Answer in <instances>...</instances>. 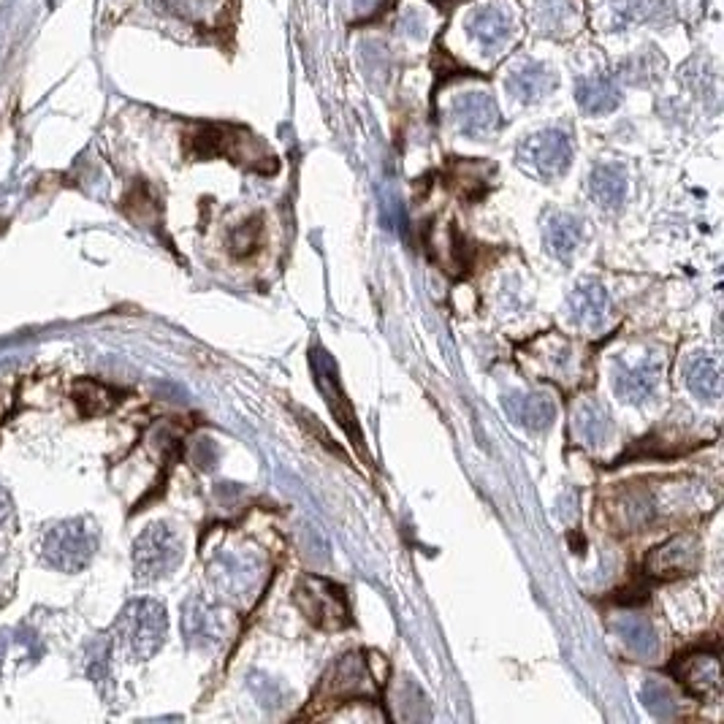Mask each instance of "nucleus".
<instances>
[{
  "label": "nucleus",
  "mask_w": 724,
  "mask_h": 724,
  "mask_svg": "<svg viewBox=\"0 0 724 724\" xmlns=\"http://www.w3.org/2000/svg\"><path fill=\"white\" fill-rule=\"evenodd\" d=\"M673 673L684 684L689 695L714 697L722 689V673H719V654L716 651H692L687 657H678Z\"/></svg>",
  "instance_id": "ddd939ff"
},
{
  "label": "nucleus",
  "mask_w": 724,
  "mask_h": 724,
  "mask_svg": "<svg viewBox=\"0 0 724 724\" xmlns=\"http://www.w3.org/2000/svg\"><path fill=\"white\" fill-rule=\"evenodd\" d=\"M611 630L621 638V643L630 649V654H635L643 662H651L657 659L659 654V635L654 630L646 616H638V613H627V616H616L611 621Z\"/></svg>",
  "instance_id": "a211bd4d"
},
{
  "label": "nucleus",
  "mask_w": 724,
  "mask_h": 724,
  "mask_svg": "<svg viewBox=\"0 0 724 724\" xmlns=\"http://www.w3.org/2000/svg\"><path fill=\"white\" fill-rule=\"evenodd\" d=\"M573 426L575 437H578L583 445H605L608 437L613 434L611 413H608L605 405H600L597 399H583L581 405L575 407Z\"/></svg>",
  "instance_id": "412c9836"
},
{
  "label": "nucleus",
  "mask_w": 724,
  "mask_h": 724,
  "mask_svg": "<svg viewBox=\"0 0 724 724\" xmlns=\"http://www.w3.org/2000/svg\"><path fill=\"white\" fill-rule=\"evenodd\" d=\"M505 85H508L510 93L516 95L521 104H535V101L546 98V95L554 90L556 74L548 71L546 66H540V63H524V66L510 71Z\"/></svg>",
  "instance_id": "6ab92c4d"
},
{
  "label": "nucleus",
  "mask_w": 724,
  "mask_h": 724,
  "mask_svg": "<svg viewBox=\"0 0 724 724\" xmlns=\"http://www.w3.org/2000/svg\"><path fill=\"white\" fill-rule=\"evenodd\" d=\"M296 605L320 630H342V627L350 624V608L345 592L339 589L337 583L318 578V575L304 578L296 586Z\"/></svg>",
  "instance_id": "20e7f679"
},
{
  "label": "nucleus",
  "mask_w": 724,
  "mask_h": 724,
  "mask_svg": "<svg viewBox=\"0 0 724 724\" xmlns=\"http://www.w3.org/2000/svg\"><path fill=\"white\" fill-rule=\"evenodd\" d=\"M451 120L456 131L470 136V139H486L494 136L502 125V114H499L494 98L486 93H464L459 95L451 106Z\"/></svg>",
  "instance_id": "9b49d317"
},
{
  "label": "nucleus",
  "mask_w": 724,
  "mask_h": 724,
  "mask_svg": "<svg viewBox=\"0 0 724 724\" xmlns=\"http://www.w3.org/2000/svg\"><path fill=\"white\" fill-rule=\"evenodd\" d=\"M467 33L483 49H499L510 36V14L499 6H480L467 19Z\"/></svg>",
  "instance_id": "aec40b11"
},
{
  "label": "nucleus",
  "mask_w": 724,
  "mask_h": 724,
  "mask_svg": "<svg viewBox=\"0 0 724 724\" xmlns=\"http://www.w3.org/2000/svg\"><path fill=\"white\" fill-rule=\"evenodd\" d=\"M396 33L413 38V41H421V38H426L424 17H421L415 9H407L405 14L399 17V22H396Z\"/></svg>",
  "instance_id": "2f4dec72"
},
{
  "label": "nucleus",
  "mask_w": 724,
  "mask_h": 724,
  "mask_svg": "<svg viewBox=\"0 0 724 724\" xmlns=\"http://www.w3.org/2000/svg\"><path fill=\"white\" fill-rule=\"evenodd\" d=\"M198 152L201 155H228L236 163H242L247 169L274 171V155L266 150L264 144L255 139L250 131L242 128H209L198 139Z\"/></svg>",
  "instance_id": "423d86ee"
},
{
  "label": "nucleus",
  "mask_w": 724,
  "mask_h": 724,
  "mask_svg": "<svg viewBox=\"0 0 724 724\" xmlns=\"http://www.w3.org/2000/svg\"><path fill=\"white\" fill-rule=\"evenodd\" d=\"M312 372H315L318 388L323 391V396H326V402H329L331 413H334V418L339 421V426L348 432V437H353L356 442H361L358 426H353V421H356L353 407H350V402L345 399V394H342V388H339L337 364L331 361V356L326 353V350H320V348L315 350V356H312Z\"/></svg>",
  "instance_id": "2eb2a0df"
},
{
  "label": "nucleus",
  "mask_w": 724,
  "mask_h": 724,
  "mask_svg": "<svg viewBox=\"0 0 724 724\" xmlns=\"http://www.w3.org/2000/svg\"><path fill=\"white\" fill-rule=\"evenodd\" d=\"M250 689H253L255 700L266 708L283 706L285 697H288V692L280 687V681H272V678L264 676V673H255V676L250 678Z\"/></svg>",
  "instance_id": "c85d7f7f"
},
{
  "label": "nucleus",
  "mask_w": 724,
  "mask_h": 724,
  "mask_svg": "<svg viewBox=\"0 0 724 724\" xmlns=\"http://www.w3.org/2000/svg\"><path fill=\"white\" fill-rule=\"evenodd\" d=\"M640 700H643V706L649 708L657 719H670V716L676 714V700H673V695H670L665 684H659L654 678H649V681L643 684Z\"/></svg>",
  "instance_id": "cd10ccee"
},
{
  "label": "nucleus",
  "mask_w": 724,
  "mask_h": 724,
  "mask_svg": "<svg viewBox=\"0 0 724 724\" xmlns=\"http://www.w3.org/2000/svg\"><path fill=\"white\" fill-rule=\"evenodd\" d=\"M74 396H76V402L82 405V413H87V415H101L114 407L112 391H109L106 386H101V383H93V380L79 383L74 391Z\"/></svg>",
  "instance_id": "bb28decb"
},
{
  "label": "nucleus",
  "mask_w": 724,
  "mask_h": 724,
  "mask_svg": "<svg viewBox=\"0 0 724 724\" xmlns=\"http://www.w3.org/2000/svg\"><path fill=\"white\" fill-rule=\"evenodd\" d=\"M261 236H264V228H261V220H253V223H245V226H239L231 236V247H234V253L245 255V253H253L255 247L261 245Z\"/></svg>",
  "instance_id": "7c9ffc66"
},
{
  "label": "nucleus",
  "mask_w": 724,
  "mask_h": 724,
  "mask_svg": "<svg viewBox=\"0 0 724 724\" xmlns=\"http://www.w3.org/2000/svg\"><path fill=\"white\" fill-rule=\"evenodd\" d=\"M697 562H700V551H697L695 537L678 535L668 540V543L657 546L654 551H649L646 562H643V570L651 578H659V581H673V578H681V575L695 573Z\"/></svg>",
  "instance_id": "f8f14e48"
},
{
  "label": "nucleus",
  "mask_w": 724,
  "mask_h": 724,
  "mask_svg": "<svg viewBox=\"0 0 724 724\" xmlns=\"http://www.w3.org/2000/svg\"><path fill=\"white\" fill-rule=\"evenodd\" d=\"M502 410L513 424L529 432H546L556 418L554 399L543 391H510L502 396Z\"/></svg>",
  "instance_id": "4468645a"
},
{
  "label": "nucleus",
  "mask_w": 724,
  "mask_h": 724,
  "mask_svg": "<svg viewBox=\"0 0 724 724\" xmlns=\"http://www.w3.org/2000/svg\"><path fill=\"white\" fill-rule=\"evenodd\" d=\"M361 60H364V66H367L369 74H380L386 76L388 68H391V55H388V49L380 44V41H364L361 44Z\"/></svg>",
  "instance_id": "c756f323"
},
{
  "label": "nucleus",
  "mask_w": 724,
  "mask_h": 724,
  "mask_svg": "<svg viewBox=\"0 0 724 724\" xmlns=\"http://www.w3.org/2000/svg\"><path fill=\"white\" fill-rule=\"evenodd\" d=\"M11 516V499H9V491L0 486V524Z\"/></svg>",
  "instance_id": "72a5a7b5"
},
{
  "label": "nucleus",
  "mask_w": 724,
  "mask_h": 724,
  "mask_svg": "<svg viewBox=\"0 0 724 724\" xmlns=\"http://www.w3.org/2000/svg\"><path fill=\"white\" fill-rule=\"evenodd\" d=\"M169 632L166 608L155 600H136L117 621V635L131 659H150L158 654Z\"/></svg>",
  "instance_id": "f257e3e1"
},
{
  "label": "nucleus",
  "mask_w": 724,
  "mask_h": 724,
  "mask_svg": "<svg viewBox=\"0 0 724 724\" xmlns=\"http://www.w3.org/2000/svg\"><path fill=\"white\" fill-rule=\"evenodd\" d=\"M377 6H380V0H356V14H375Z\"/></svg>",
  "instance_id": "f704fd0d"
},
{
  "label": "nucleus",
  "mask_w": 724,
  "mask_h": 724,
  "mask_svg": "<svg viewBox=\"0 0 724 724\" xmlns=\"http://www.w3.org/2000/svg\"><path fill=\"white\" fill-rule=\"evenodd\" d=\"M662 375V358L657 353L619 356L613 361V391L627 405H643L654 396Z\"/></svg>",
  "instance_id": "6e6552de"
},
{
  "label": "nucleus",
  "mask_w": 724,
  "mask_h": 724,
  "mask_svg": "<svg viewBox=\"0 0 724 724\" xmlns=\"http://www.w3.org/2000/svg\"><path fill=\"white\" fill-rule=\"evenodd\" d=\"M182 562V540L166 524H152L133 543V570L142 581L166 578Z\"/></svg>",
  "instance_id": "7ed1b4c3"
},
{
  "label": "nucleus",
  "mask_w": 724,
  "mask_h": 724,
  "mask_svg": "<svg viewBox=\"0 0 724 724\" xmlns=\"http://www.w3.org/2000/svg\"><path fill=\"white\" fill-rule=\"evenodd\" d=\"M264 575V562L253 551H223L212 562V581L217 592L231 600H245L258 589Z\"/></svg>",
  "instance_id": "1a4fd4ad"
},
{
  "label": "nucleus",
  "mask_w": 724,
  "mask_h": 724,
  "mask_svg": "<svg viewBox=\"0 0 724 724\" xmlns=\"http://www.w3.org/2000/svg\"><path fill=\"white\" fill-rule=\"evenodd\" d=\"M546 247L548 253L559 258V261H570L581 245L583 239V223L578 217L565 215V212H554L546 220Z\"/></svg>",
  "instance_id": "5701e85b"
},
{
  "label": "nucleus",
  "mask_w": 724,
  "mask_h": 724,
  "mask_svg": "<svg viewBox=\"0 0 724 724\" xmlns=\"http://www.w3.org/2000/svg\"><path fill=\"white\" fill-rule=\"evenodd\" d=\"M687 388L703 402H716L722 396V372L714 358L695 356L687 364Z\"/></svg>",
  "instance_id": "b1692460"
},
{
  "label": "nucleus",
  "mask_w": 724,
  "mask_h": 724,
  "mask_svg": "<svg viewBox=\"0 0 724 724\" xmlns=\"http://www.w3.org/2000/svg\"><path fill=\"white\" fill-rule=\"evenodd\" d=\"M573 19V3L570 0H537L535 22L543 33H559Z\"/></svg>",
  "instance_id": "393cba45"
},
{
  "label": "nucleus",
  "mask_w": 724,
  "mask_h": 724,
  "mask_svg": "<svg viewBox=\"0 0 724 724\" xmlns=\"http://www.w3.org/2000/svg\"><path fill=\"white\" fill-rule=\"evenodd\" d=\"M567 310H570V320L581 329H600L608 312H611V296L594 280H583L575 285V291L570 293L567 301Z\"/></svg>",
  "instance_id": "dca6fc26"
},
{
  "label": "nucleus",
  "mask_w": 724,
  "mask_h": 724,
  "mask_svg": "<svg viewBox=\"0 0 724 724\" xmlns=\"http://www.w3.org/2000/svg\"><path fill=\"white\" fill-rule=\"evenodd\" d=\"M98 548V529L87 518H71L57 524L41 540V554L49 565L66 573H79L90 565Z\"/></svg>",
  "instance_id": "f03ea898"
},
{
  "label": "nucleus",
  "mask_w": 724,
  "mask_h": 724,
  "mask_svg": "<svg viewBox=\"0 0 724 724\" xmlns=\"http://www.w3.org/2000/svg\"><path fill=\"white\" fill-rule=\"evenodd\" d=\"M575 101L586 114H608L621 104V93L608 76H583L575 85Z\"/></svg>",
  "instance_id": "4be33fe9"
},
{
  "label": "nucleus",
  "mask_w": 724,
  "mask_h": 724,
  "mask_svg": "<svg viewBox=\"0 0 724 724\" xmlns=\"http://www.w3.org/2000/svg\"><path fill=\"white\" fill-rule=\"evenodd\" d=\"M573 160V142L565 131H540L518 144V163L540 179L562 177Z\"/></svg>",
  "instance_id": "0eeeda50"
},
{
  "label": "nucleus",
  "mask_w": 724,
  "mask_h": 724,
  "mask_svg": "<svg viewBox=\"0 0 724 724\" xmlns=\"http://www.w3.org/2000/svg\"><path fill=\"white\" fill-rule=\"evenodd\" d=\"M372 681L375 676L369 673L367 659H361V654H345L331 665L326 676L320 678L315 706H339L356 697H375Z\"/></svg>",
  "instance_id": "39448f33"
},
{
  "label": "nucleus",
  "mask_w": 724,
  "mask_h": 724,
  "mask_svg": "<svg viewBox=\"0 0 724 724\" xmlns=\"http://www.w3.org/2000/svg\"><path fill=\"white\" fill-rule=\"evenodd\" d=\"M196 461H198V467H207V470H212V467H215V461H217L215 442H212V440L198 442V445H196Z\"/></svg>",
  "instance_id": "473e14b6"
},
{
  "label": "nucleus",
  "mask_w": 724,
  "mask_h": 724,
  "mask_svg": "<svg viewBox=\"0 0 724 724\" xmlns=\"http://www.w3.org/2000/svg\"><path fill=\"white\" fill-rule=\"evenodd\" d=\"M182 635L193 649H215L228 635L226 613L204 597H188L182 605Z\"/></svg>",
  "instance_id": "9d476101"
},
{
  "label": "nucleus",
  "mask_w": 724,
  "mask_h": 724,
  "mask_svg": "<svg viewBox=\"0 0 724 724\" xmlns=\"http://www.w3.org/2000/svg\"><path fill=\"white\" fill-rule=\"evenodd\" d=\"M627 190H630V179H627V169L619 163H600L589 174V196L594 198V204H600L608 212L624 207Z\"/></svg>",
  "instance_id": "f3484780"
},
{
  "label": "nucleus",
  "mask_w": 724,
  "mask_h": 724,
  "mask_svg": "<svg viewBox=\"0 0 724 724\" xmlns=\"http://www.w3.org/2000/svg\"><path fill=\"white\" fill-rule=\"evenodd\" d=\"M673 17L670 0H627L621 19L627 22H646V25H665Z\"/></svg>",
  "instance_id": "a878e982"
}]
</instances>
